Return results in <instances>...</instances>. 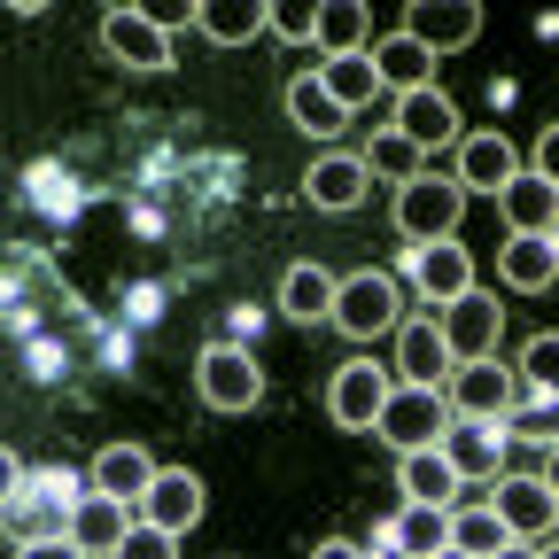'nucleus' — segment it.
Returning <instances> with one entry per match:
<instances>
[{"label": "nucleus", "instance_id": "obj_1", "mask_svg": "<svg viewBox=\"0 0 559 559\" xmlns=\"http://www.w3.org/2000/svg\"><path fill=\"white\" fill-rule=\"evenodd\" d=\"M443 404H451V419H489V428H506V419L528 404V389H521L513 366H498V358H466V366H451Z\"/></svg>", "mask_w": 559, "mask_h": 559}, {"label": "nucleus", "instance_id": "obj_2", "mask_svg": "<svg viewBox=\"0 0 559 559\" xmlns=\"http://www.w3.org/2000/svg\"><path fill=\"white\" fill-rule=\"evenodd\" d=\"M481 506L506 521V536H513V544H544V536H551V521H559V489H551V474L506 466L498 481H489V498H481Z\"/></svg>", "mask_w": 559, "mask_h": 559}, {"label": "nucleus", "instance_id": "obj_3", "mask_svg": "<svg viewBox=\"0 0 559 559\" xmlns=\"http://www.w3.org/2000/svg\"><path fill=\"white\" fill-rule=\"evenodd\" d=\"M443 428H451V404H443V389H412V381H389V404L373 412V436L404 459V451H428V443H443Z\"/></svg>", "mask_w": 559, "mask_h": 559}, {"label": "nucleus", "instance_id": "obj_4", "mask_svg": "<svg viewBox=\"0 0 559 559\" xmlns=\"http://www.w3.org/2000/svg\"><path fill=\"white\" fill-rule=\"evenodd\" d=\"M396 319H404V296H396L389 272H349V280H334V311H326L334 334L373 342V334H396Z\"/></svg>", "mask_w": 559, "mask_h": 559}, {"label": "nucleus", "instance_id": "obj_5", "mask_svg": "<svg viewBox=\"0 0 559 559\" xmlns=\"http://www.w3.org/2000/svg\"><path fill=\"white\" fill-rule=\"evenodd\" d=\"M459 210H466V194H459L451 171H419V179L396 187V234H404L412 249H419V241H451V234H459Z\"/></svg>", "mask_w": 559, "mask_h": 559}, {"label": "nucleus", "instance_id": "obj_6", "mask_svg": "<svg viewBox=\"0 0 559 559\" xmlns=\"http://www.w3.org/2000/svg\"><path fill=\"white\" fill-rule=\"evenodd\" d=\"M194 389H202L210 412H249L264 396V373H257V358H249L241 342H210L202 358H194Z\"/></svg>", "mask_w": 559, "mask_h": 559}, {"label": "nucleus", "instance_id": "obj_7", "mask_svg": "<svg viewBox=\"0 0 559 559\" xmlns=\"http://www.w3.org/2000/svg\"><path fill=\"white\" fill-rule=\"evenodd\" d=\"M436 326H443L451 366H466V358H498V326H506V311H498V296L466 288L459 304H443V311H436Z\"/></svg>", "mask_w": 559, "mask_h": 559}, {"label": "nucleus", "instance_id": "obj_8", "mask_svg": "<svg viewBox=\"0 0 559 559\" xmlns=\"http://www.w3.org/2000/svg\"><path fill=\"white\" fill-rule=\"evenodd\" d=\"M404 272H412V288L428 296V311H443V304H459V296L474 288V257L459 249V234H451V241H419V249H404Z\"/></svg>", "mask_w": 559, "mask_h": 559}, {"label": "nucleus", "instance_id": "obj_9", "mask_svg": "<svg viewBox=\"0 0 559 559\" xmlns=\"http://www.w3.org/2000/svg\"><path fill=\"white\" fill-rule=\"evenodd\" d=\"M436 451H443V466H451L459 481H498V474H506L513 436H506V428H489V419H451Z\"/></svg>", "mask_w": 559, "mask_h": 559}, {"label": "nucleus", "instance_id": "obj_10", "mask_svg": "<svg viewBox=\"0 0 559 559\" xmlns=\"http://www.w3.org/2000/svg\"><path fill=\"white\" fill-rule=\"evenodd\" d=\"M389 132H404L419 156L459 148V102H451L443 86H412V94H396V124H389Z\"/></svg>", "mask_w": 559, "mask_h": 559}, {"label": "nucleus", "instance_id": "obj_11", "mask_svg": "<svg viewBox=\"0 0 559 559\" xmlns=\"http://www.w3.org/2000/svg\"><path fill=\"white\" fill-rule=\"evenodd\" d=\"M474 32H481L474 0H412V16H404V39L428 47V55H459Z\"/></svg>", "mask_w": 559, "mask_h": 559}, {"label": "nucleus", "instance_id": "obj_12", "mask_svg": "<svg viewBox=\"0 0 559 559\" xmlns=\"http://www.w3.org/2000/svg\"><path fill=\"white\" fill-rule=\"evenodd\" d=\"M389 404V373H373V358H349L334 381H326V412H334V428H358L373 436V412Z\"/></svg>", "mask_w": 559, "mask_h": 559}, {"label": "nucleus", "instance_id": "obj_13", "mask_svg": "<svg viewBox=\"0 0 559 559\" xmlns=\"http://www.w3.org/2000/svg\"><path fill=\"white\" fill-rule=\"evenodd\" d=\"M396 373L412 389H443L451 381V349H443V326L436 311H419V319H396Z\"/></svg>", "mask_w": 559, "mask_h": 559}, {"label": "nucleus", "instance_id": "obj_14", "mask_svg": "<svg viewBox=\"0 0 559 559\" xmlns=\"http://www.w3.org/2000/svg\"><path fill=\"white\" fill-rule=\"evenodd\" d=\"M521 171L513 140L506 132H459V194H506V179Z\"/></svg>", "mask_w": 559, "mask_h": 559}, {"label": "nucleus", "instance_id": "obj_15", "mask_svg": "<svg viewBox=\"0 0 559 559\" xmlns=\"http://www.w3.org/2000/svg\"><path fill=\"white\" fill-rule=\"evenodd\" d=\"M102 47H109L124 70H171V32H156L148 9H109V16H102Z\"/></svg>", "mask_w": 559, "mask_h": 559}, {"label": "nucleus", "instance_id": "obj_16", "mask_svg": "<svg viewBox=\"0 0 559 559\" xmlns=\"http://www.w3.org/2000/svg\"><path fill=\"white\" fill-rule=\"evenodd\" d=\"M148 481H156V459L140 443H102L94 466H86V489H94V498H117V506H140Z\"/></svg>", "mask_w": 559, "mask_h": 559}, {"label": "nucleus", "instance_id": "obj_17", "mask_svg": "<svg viewBox=\"0 0 559 559\" xmlns=\"http://www.w3.org/2000/svg\"><path fill=\"white\" fill-rule=\"evenodd\" d=\"M140 521L164 528V536H187V528L202 521V481H194L187 466H156L148 498H140Z\"/></svg>", "mask_w": 559, "mask_h": 559}, {"label": "nucleus", "instance_id": "obj_18", "mask_svg": "<svg viewBox=\"0 0 559 559\" xmlns=\"http://www.w3.org/2000/svg\"><path fill=\"white\" fill-rule=\"evenodd\" d=\"M124 528H132V506H117V498H94V489H86V498L70 506V513H62V536L79 544L86 559H109V551L124 544Z\"/></svg>", "mask_w": 559, "mask_h": 559}, {"label": "nucleus", "instance_id": "obj_19", "mask_svg": "<svg viewBox=\"0 0 559 559\" xmlns=\"http://www.w3.org/2000/svg\"><path fill=\"white\" fill-rule=\"evenodd\" d=\"M373 544H389V551H404V559H436V551L451 544V513H443V506H396V513L373 528Z\"/></svg>", "mask_w": 559, "mask_h": 559}, {"label": "nucleus", "instance_id": "obj_20", "mask_svg": "<svg viewBox=\"0 0 559 559\" xmlns=\"http://www.w3.org/2000/svg\"><path fill=\"white\" fill-rule=\"evenodd\" d=\"M498 210H506V234H551L559 226V179L513 171L506 194H498Z\"/></svg>", "mask_w": 559, "mask_h": 559}, {"label": "nucleus", "instance_id": "obj_21", "mask_svg": "<svg viewBox=\"0 0 559 559\" xmlns=\"http://www.w3.org/2000/svg\"><path fill=\"white\" fill-rule=\"evenodd\" d=\"M551 272H559V241L551 234H506V249H498V280H506V288L544 296Z\"/></svg>", "mask_w": 559, "mask_h": 559}, {"label": "nucleus", "instance_id": "obj_22", "mask_svg": "<svg viewBox=\"0 0 559 559\" xmlns=\"http://www.w3.org/2000/svg\"><path fill=\"white\" fill-rule=\"evenodd\" d=\"M396 489H404V506H443V513H451L466 481H459V474L443 466V451L428 443V451H404V459H396Z\"/></svg>", "mask_w": 559, "mask_h": 559}, {"label": "nucleus", "instance_id": "obj_23", "mask_svg": "<svg viewBox=\"0 0 559 559\" xmlns=\"http://www.w3.org/2000/svg\"><path fill=\"white\" fill-rule=\"evenodd\" d=\"M366 62H373L381 94H412V86H436V55H428V47H412L404 32L373 39V47H366Z\"/></svg>", "mask_w": 559, "mask_h": 559}, {"label": "nucleus", "instance_id": "obj_24", "mask_svg": "<svg viewBox=\"0 0 559 559\" xmlns=\"http://www.w3.org/2000/svg\"><path fill=\"white\" fill-rule=\"evenodd\" d=\"M311 79L326 86V102H334L342 117H358V109H373V102H381V79H373V62H366V55H334V62H311Z\"/></svg>", "mask_w": 559, "mask_h": 559}, {"label": "nucleus", "instance_id": "obj_25", "mask_svg": "<svg viewBox=\"0 0 559 559\" xmlns=\"http://www.w3.org/2000/svg\"><path fill=\"white\" fill-rule=\"evenodd\" d=\"M366 164L358 156H319L311 164V179H304V194H311V210H334V218H342V210H358L366 202Z\"/></svg>", "mask_w": 559, "mask_h": 559}, {"label": "nucleus", "instance_id": "obj_26", "mask_svg": "<svg viewBox=\"0 0 559 559\" xmlns=\"http://www.w3.org/2000/svg\"><path fill=\"white\" fill-rule=\"evenodd\" d=\"M311 47H319V62H334V55H366V9H358V0H319Z\"/></svg>", "mask_w": 559, "mask_h": 559}, {"label": "nucleus", "instance_id": "obj_27", "mask_svg": "<svg viewBox=\"0 0 559 559\" xmlns=\"http://www.w3.org/2000/svg\"><path fill=\"white\" fill-rule=\"evenodd\" d=\"M280 311H288L296 326H319L334 311V272L326 264H288V280H280Z\"/></svg>", "mask_w": 559, "mask_h": 559}, {"label": "nucleus", "instance_id": "obj_28", "mask_svg": "<svg viewBox=\"0 0 559 559\" xmlns=\"http://www.w3.org/2000/svg\"><path fill=\"white\" fill-rule=\"evenodd\" d=\"M194 32L218 39V47H249L264 32V0H202L194 9Z\"/></svg>", "mask_w": 559, "mask_h": 559}, {"label": "nucleus", "instance_id": "obj_29", "mask_svg": "<svg viewBox=\"0 0 559 559\" xmlns=\"http://www.w3.org/2000/svg\"><path fill=\"white\" fill-rule=\"evenodd\" d=\"M288 117H296V132H304V140H334V132L349 124V117L326 102V86L311 79V70H296V79H288Z\"/></svg>", "mask_w": 559, "mask_h": 559}, {"label": "nucleus", "instance_id": "obj_30", "mask_svg": "<svg viewBox=\"0 0 559 559\" xmlns=\"http://www.w3.org/2000/svg\"><path fill=\"white\" fill-rule=\"evenodd\" d=\"M513 536H506V521L489 513L481 498L474 506H451V551H466V559H489V551H506Z\"/></svg>", "mask_w": 559, "mask_h": 559}, {"label": "nucleus", "instance_id": "obj_31", "mask_svg": "<svg viewBox=\"0 0 559 559\" xmlns=\"http://www.w3.org/2000/svg\"><path fill=\"white\" fill-rule=\"evenodd\" d=\"M358 164H366V179H389V187H404V179L428 171V156H419L404 132H373V148H366Z\"/></svg>", "mask_w": 559, "mask_h": 559}, {"label": "nucleus", "instance_id": "obj_32", "mask_svg": "<svg viewBox=\"0 0 559 559\" xmlns=\"http://www.w3.org/2000/svg\"><path fill=\"white\" fill-rule=\"evenodd\" d=\"M513 381H521V389H536V396H551V381H559V342H551V334H528Z\"/></svg>", "mask_w": 559, "mask_h": 559}, {"label": "nucleus", "instance_id": "obj_33", "mask_svg": "<svg viewBox=\"0 0 559 559\" xmlns=\"http://www.w3.org/2000/svg\"><path fill=\"white\" fill-rule=\"evenodd\" d=\"M109 559H179V536H164V528H148V521H132L124 544H117Z\"/></svg>", "mask_w": 559, "mask_h": 559}, {"label": "nucleus", "instance_id": "obj_34", "mask_svg": "<svg viewBox=\"0 0 559 559\" xmlns=\"http://www.w3.org/2000/svg\"><path fill=\"white\" fill-rule=\"evenodd\" d=\"M311 16H319V0H280V9H264V32L304 39V47H311Z\"/></svg>", "mask_w": 559, "mask_h": 559}, {"label": "nucleus", "instance_id": "obj_35", "mask_svg": "<svg viewBox=\"0 0 559 559\" xmlns=\"http://www.w3.org/2000/svg\"><path fill=\"white\" fill-rule=\"evenodd\" d=\"M16 559H86L70 536H32V544H16Z\"/></svg>", "mask_w": 559, "mask_h": 559}, {"label": "nucleus", "instance_id": "obj_36", "mask_svg": "<svg viewBox=\"0 0 559 559\" xmlns=\"http://www.w3.org/2000/svg\"><path fill=\"white\" fill-rule=\"evenodd\" d=\"M16 489H24V459H16L9 443H0V513L16 506Z\"/></svg>", "mask_w": 559, "mask_h": 559}, {"label": "nucleus", "instance_id": "obj_37", "mask_svg": "<svg viewBox=\"0 0 559 559\" xmlns=\"http://www.w3.org/2000/svg\"><path fill=\"white\" fill-rule=\"evenodd\" d=\"M551 171H559V132L536 140V179H551Z\"/></svg>", "mask_w": 559, "mask_h": 559}, {"label": "nucleus", "instance_id": "obj_38", "mask_svg": "<svg viewBox=\"0 0 559 559\" xmlns=\"http://www.w3.org/2000/svg\"><path fill=\"white\" fill-rule=\"evenodd\" d=\"M311 559H366V544H349V536H326Z\"/></svg>", "mask_w": 559, "mask_h": 559}, {"label": "nucleus", "instance_id": "obj_39", "mask_svg": "<svg viewBox=\"0 0 559 559\" xmlns=\"http://www.w3.org/2000/svg\"><path fill=\"white\" fill-rule=\"evenodd\" d=\"M489 559H544V544H506V551H489Z\"/></svg>", "mask_w": 559, "mask_h": 559}, {"label": "nucleus", "instance_id": "obj_40", "mask_svg": "<svg viewBox=\"0 0 559 559\" xmlns=\"http://www.w3.org/2000/svg\"><path fill=\"white\" fill-rule=\"evenodd\" d=\"M436 559H466V551H451V544H443V551H436Z\"/></svg>", "mask_w": 559, "mask_h": 559}]
</instances>
